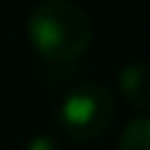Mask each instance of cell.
Here are the masks:
<instances>
[{
    "instance_id": "7a4b0ae2",
    "label": "cell",
    "mask_w": 150,
    "mask_h": 150,
    "mask_svg": "<svg viewBox=\"0 0 150 150\" xmlns=\"http://www.w3.org/2000/svg\"><path fill=\"white\" fill-rule=\"evenodd\" d=\"M116 116V98L103 82H82L71 87L55 113L58 129L74 142L98 140Z\"/></svg>"
},
{
    "instance_id": "6da1fadb",
    "label": "cell",
    "mask_w": 150,
    "mask_h": 150,
    "mask_svg": "<svg viewBox=\"0 0 150 150\" xmlns=\"http://www.w3.org/2000/svg\"><path fill=\"white\" fill-rule=\"evenodd\" d=\"M95 37L92 16L74 0H42L26 18V40L47 63H71Z\"/></svg>"
},
{
    "instance_id": "3957f363",
    "label": "cell",
    "mask_w": 150,
    "mask_h": 150,
    "mask_svg": "<svg viewBox=\"0 0 150 150\" xmlns=\"http://www.w3.org/2000/svg\"><path fill=\"white\" fill-rule=\"evenodd\" d=\"M124 100L140 111H150V61H132L119 71Z\"/></svg>"
},
{
    "instance_id": "5b68a950",
    "label": "cell",
    "mask_w": 150,
    "mask_h": 150,
    "mask_svg": "<svg viewBox=\"0 0 150 150\" xmlns=\"http://www.w3.org/2000/svg\"><path fill=\"white\" fill-rule=\"evenodd\" d=\"M24 150H63V148H61V142H58L55 137H50V134H37V137H32V140L26 142Z\"/></svg>"
},
{
    "instance_id": "277c9868",
    "label": "cell",
    "mask_w": 150,
    "mask_h": 150,
    "mask_svg": "<svg viewBox=\"0 0 150 150\" xmlns=\"http://www.w3.org/2000/svg\"><path fill=\"white\" fill-rule=\"evenodd\" d=\"M119 150H150V116H137L124 127Z\"/></svg>"
}]
</instances>
